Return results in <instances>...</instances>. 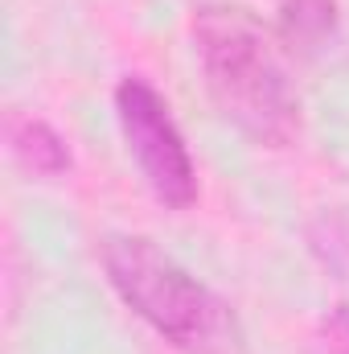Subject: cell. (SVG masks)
<instances>
[{
  "mask_svg": "<svg viewBox=\"0 0 349 354\" xmlns=\"http://www.w3.org/2000/svg\"><path fill=\"white\" fill-rule=\"evenodd\" d=\"M193 41L218 111L259 145H292L300 132V99L259 21L235 4H206L193 17Z\"/></svg>",
  "mask_w": 349,
  "mask_h": 354,
  "instance_id": "cell-1",
  "label": "cell"
},
{
  "mask_svg": "<svg viewBox=\"0 0 349 354\" xmlns=\"http://www.w3.org/2000/svg\"><path fill=\"white\" fill-rule=\"evenodd\" d=\"M103 268L119 301L181 354H239L243 330L222 297L140 235L103 243Z\"/></svg>",
  "mask_w": 349,
  "mask_h": 354,
  "instance_id": "cell-2",
  "label": "cell"
},
{
  "mask_svg": "<svg viewBox=\"0 0 349 354\" xmlns=\"http://www.w3.org/2000/svg\"><path fill=\"white\" fill-rule=\"evenodd\" d=\"M115 115L119 132L128 140V153L136 157L144 181L169 210H189L197 202V169L185 149V136L177 132L169 103L144 79H123L115 87Z\"/></svg>",
  "mask_w": 349,
  "mask_h": 354,
  "instance_id": "cell-3",
  "label": "cell"
},
{
  "mask_svg": "<svg viewBox=\"0 0 349 354\" xmlns=\"http://www.w3.org/2000/svg\"><path fill=\"white\" fill-rule=\"evenodd\" d=\"M8 145H12V157L29 174H37V177L70 174V149H66V140L50 124L33 120V115H12L8 120Z\"/></svg>",
  "mask_w": 349,
  "mask_h": 354,
  "instance_id": "cell-4",
  "label": "cell"
},
{
  "mask_svg": "<svg viewBox=\"0 0 349 354\" xmlns=\"http://www.w3.org/2000/svg\"><path fill=\"white\" fill-rule=\"evenodd\" d=\"M333 29V0H292L283 8V33L292 46H317Z\"/></svg>",
  "mask_w": 349,
  "mask_h": 354,
  "instance_id": "cell-5",
  "label": "cell"
}]
</instances>
